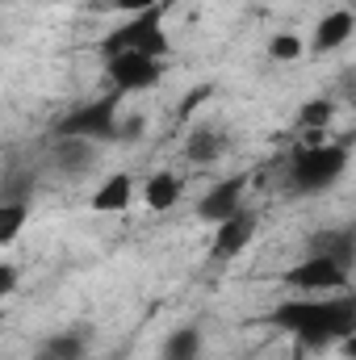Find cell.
Listing matches in <instances>:
<instances>
[{"label":"cell","instance_id":"ac0fdd59","mask_svg":"<svg viewBox=\"0 0 356 360\" xmlns=\"http://www.w3.org/2000/svg\"><path fill=\"white\" fill-rule=\"evenodd\" d=\"M331 113H336L331 101H323V96H319V101H306V105L298 109V130H310V134H314V130H323V126L331 122Z\"/></svg>","mask_w":356,"mask_h":360},{"label":"cell","instance_id":"8992f818","mask_svg":"<svg viewBox=\"0 0 356 360\" xmlns=\"http://www.w3.org/2000/svg\"><path fill=\"white\" fill-rule=\"evenodd\" d=\"M348 272L340 260H331V256H306V260H298L293 269L285 272V285L293 289V293H302V297H314V293H331V289H344L348 285Z\"/></svg>","mask_w":356,"mask_h":360},{"label":"cell","instance_id":"9a60e30c","mask_svg":"<svg viewBox=\"0 0 356 360\" xmlns=\"http://www.w3.org/2000/svg\"><path fill=\"white\" fill-rule=\"evenodd\" d=\"M164 360H201V331L180 327L164 340Z\"/></svg>","mask_w":356,"mask_h":360},{"label":"cell","instance_id":"6da1fadb","mask_svg":"<svg viewBox=\"0 0 356 360\" xmlns=\"http://www.w3.org/2000/svg\"><path fill=\"white\" fill-rule=\"evenodd\" d=\"M302 348H327L356 335V297H293L268 314Z\"/></svg>","mask_w":356,"mask_h":360},{"label":"cell","instance_id":"ffe728a7","mask_svg":"<svg viewBox=\"0 0 356 360\" xmlns=\"http://www.w3.org/2000/svg\"><path fill=\"white\" fill-rule=\"evenodd\" d=\"M17 285H21V272H17L13 260H4V264H0V297H8Z\"/></svg>","mask_w":356,"mask_h":360},{"label":"cell","instance_id":"7402d4cb","mask_svg":"<svg viewBox=\"0 0 356 360\" xmlns=\"http://www.w3.org/2000/svg\"><path fill=\"white\" fill-rule=\"evenodd\" d=\"M340 348H344V356H348V360H356V335H348V340H344Z\"/></svg>","mask_w":356,"mask_h":360},{"label":"cell","instance_id":"3957f363","mask_svg":"<svg viewBox=\"0 0 356 360\" xmlns=\"http://www.w3.org/2000/svg\"><path fill=\"white\" fill-rule=\"evenodd\" d=\"M147 55V59H168L172 42H168V30H164V13L160 8H147V13H134L130 21H122L117 30L105 34L101 42V55L113 59V55Z\"/></svg>","mask_w":356,"mask_h":360},{"label":"cell","instance_id":"277c9868","mask_svg":"<svg viewBox=\"0 0 356 360\" xmlns=\"http://www.w3.org/2000/svg\"><path fill=\"white\" fill-rule=\"evenodd\" d=\"M117 96H105V101H92L72 109L68 117H59L55 134L59 139H89V143H117Z\"/></svg>","mask_w":356,"mask_h":360},{"label":"cell","instance_id":"9c48e42d","mask_svg":"<svg viewBox=\"0 0 356 360\" xmlns=\"http://www.w3.org/2000/svg\"><path fill=\"white\" fill-rule=\"evenodd\" d=\"M352 30H356V13L352 8H336V13H327V17L314 25L310 51H314V55H331V51H340V46L352 38Z\"/></svg>","mask_w":356,"mask_h":360},{"label":"cell","instance_id":"30bf717a","mask_svg":"<svg viewBox=\"0 0 356 360\" xmlns=\"http://www.w3.org/2000/svg\"><path fill=\"white\" fill-rule=\"evenodd\" d=\"M306 248H310L306 256H331V260H340L344 269H352V264H356V226L319 231V235H310V243H306Z\"/></svg>","mask_w":356,"mask_h":360},{"label":"cell","instance_id":"52a82bcc","mask_svg":"<svg viewBox=\"0 0 356 360\" xmlns=\"http://www.w3.org/2000/svg\"><path fill=\"white\" fill-rule=\"evenodd\" d=\"M243 193H248V176H231V180H218L201 201H197V218L201 222H227L231 214L243 210Z\"/></svg>","mask_w":356,"mask_h":360},{"label":"cell","instance_id":"4fadbf2b","mask_svg":"<svg viewBox=\"0 0 356 360\" xmlns=\"http://www.w3.org/2000/svg\"><path fill=\"white\" fill-rule=\"evenodd\" d=\"M180 193H184V180H180L177 172H155V176H147V184H143V201H147L155 214H168L180 201Z\"/></svg>","mask_w":356,"mask_h":360},{"label":"cell","instance_id":"7a4b0ae2","mask_svg":"<svg viewBox=\"0 0 356 360\" xmlns=\"http://www.w3.org/2000/svg\"><path fill=\"white\" fill-rule=\"evenodd\" d=\"M348 147L344 143H319V147H298L289 160V193L298 197H314L327 193L336 180L348 172Z\"/></svg>","mask_w":356,"mask_h":360},{"label":"cell","instance_id":"2e32d148","mask_svg":"<svg viewBox=\"0 0 356 360\" xmlns=\"http://www.w3.org/2000/svg\"><path fill=\"white\" fill-rule=\"evenodd\" d=\"M184 155H189L193 164H210V160H218V155H222V134H218V130H210V126L193 130V134H189Z\"/></svg>","mask_w":356,"mask_h":360},{"label":"cell","instance_id":"8fae6325","mask_svg":"<svg viewBox=\"0 0 356 360\" xmlns=\"http://www.w3.org/2000/svg\"><path fill=\"white\" fill-rule=\"evenodd\" d=\"M134 201V176L130 172H113L101 180V188L92 193V210L96 214H126Z\"/></svg>","mask_w":356,"mask_h":360},{"label":"cell","instance_id":"44dd1931","mask_svg":"<svg viewBox=\"0 0 356 360\" xmlns=\"http://www.w3.org/2000/svg\"><path fill=\"white\" fill-rule=\"evenodd\" d=\"M113 8H117V13H130V17H134V13L160 8V0H113Z\"/></svg>","mask_w":356,"mask_h":360},{"label":"cell","instance_id":"e0dca14e","mask_svg":"<svg viewBox=\"0 0 356 360\" xmlns=\"http://www.w3.org/2000/svg\"><path fill=\"white\" fill-rule=\"evenodd\" d=\"M25 218H30L25 201H4V205H0V248H8V243L21 235Z\"/></svg>","mask_w":356,"mask_h":360},{"label":"cell","instance_id":"d6986e66","mask_svg":"<svg viewBox=\"0 0 356 360\" xmlns=\"http://www.w3.org/2000/svg\"><path fill=\"white\" fill-rule=\"evenodd\" d=\"M268 59H276V63L302 59V38H298V34H272V38H268Z\"/></svg>","mask_w":356,"mask_h":360},{"label":"cell","instance_id":"5bb4252c","mask_svg":"<svg viewBox=\"0 0 356 360\" xmlns=\"http://www.w3.org/2000/svg\"><path fill=\"white\" fill-rule=\"evenodd\" d=\"M84 335L80 331H59V335H51L42 348H38V356L34 360H84Z\"/></svg>","mask_w":356,"mask_h":360},{"label":"cell","instance_id":"7c38bea8","mask_svg":"<svg viewBox=\"0 0 356 360\" xmlns=\"http://www.w3.org/2000/svg\"><path fill=\"white\" fill-rule=\"evenodd\" d=\"M51 155H55L59 172L80 176V172H89L92 164H96V143H89V139H59Z\"/></svg>","mask_w":356,"mask_h":360},{"label":"cell","instance_id":"5b68a950","mask_svg":"<svg viewBox=\"0 0 356 360\" xmlns=\"http://www.w3.org/2000/svg\"><path fill=\"white\" fill-rule=\"evenodd\" d=\"M105 76L113 84V96H126V92H147L164 80V59H147V55H113L105 59Z\"/></svg>","mask_w":356,"mask_h":360},{"label":"cell","instance_id":"ba28073f","mask_svg":"<svg viewBox=\"0 0 356 360\" xmlns=\"http://www.w3.org/2000/svg\"><path fill=\"white\" fill-rule=\"evenodd\" d=\"M256 226H260V222H256V214H252V210H239V214H231L227 222H218V226H214V252H210V256H214L218 264L235 260V256H239V252L252 243Z\"/></svg>","mask_w":356,"mask_h":360}]
</instances>
